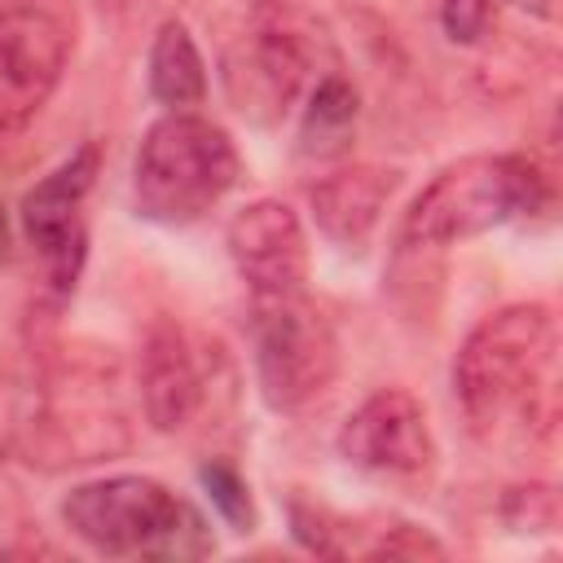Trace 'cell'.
Here are the masks:
<instances>
[{
    "label": "cell",
    "instance_id": "44dd1931",
    "mask_svg": "<svg viewBox=\"0 0 563 563\" xmlns=\"http://www.w3.org/2000/svg\"><path fill=\"white\" fill-rule=\"evenodd\" d=\"M35 554H57V550L40 541H0V559H35Z\"/></svg>",
    "mask_w": 563,
    "mask_h": 563
},
{
    "label": "cell",
    "instance_id": "7402d4cb",
    "mask_svg": "<svg viewBox=\"0 0 563 563\" xmlns=\"http://www.w3.org/2000/svg\"><path fill=\"white\" fill-rule=\"evenodd\" d=\"M4 242H9V229H4V207H0V264H4Z\"/></svg>",
    "mask_w": 563,
    "mask_h": 563
},
{
    "label": "cell",
    "instance_id": "3957f363",
    "mask_svg": "<svg viewBox=\"0 0 563 563\" xmlns=\"http://www.w3.org/2000/svg\"><path fill=\"white\" fill-rule=\"evenodd\" d=\"M550 207V172L532 154H466L435 172L400 220V246L444 251Z\"/></svg>",
    "mask_w": 563,
    "mask_h": 563
},
{
    "label": "cell",
    "instance_id": "e0dca14e",
    "mask_svg": "<svg viewBox=\"0 0 563 563\" xmlns=\"http://www.w3.org/2000/svg\"><path fill=\"white\" fill-rule=\"evenodd\" d=\"M198 479H202L211 506H216L238 532H246V528L255 523L251 488H246V479L238 475V466H229V462H202V466H198Z\"/></svg>",
    "mask_w": 563,
    "mask_h": 563
},
{
    "label": "cell",
    "instance_id": "52a82bcc",
    "mask_svg": "<svg viewBox=\"0 0 563 563\" xmlns=\"http://www.w3.org/2000/svg\"><path fill=\"white\" fill-rule=\"evenodd\" d=\"M251 343L260 396L277 413L308 409L330 391L339 374V334L303 290L282 299H255Z\"/></svg>",
    "mask_w": 563,
    "mask_h": 563
},
{
    "label": "cell",
    "instance_id": "6da1fadb",
    "mask_svg": "<svg viewBox=\"0 0 563 563\" xmlns=\"http://www.w3.org/2000/svg\"><path fill=\"white\" fill-rule=\"evenodd\" d=\"M114 361L62 352L22 383H0V453L35 471L110 462L132 449V422L114 396Z\"/></svg>",
    "mask_w": 563,
    "mask_h": 563
},
{
    "label": "cell",
    "instance_id": "7a4b0ae2",
    "mask_svg": "<svg viewBox=\"0 0 563 563\" xmlns=\"http://www.w3.org/2000/svg\"><path fill=\"white\" fill-rule=\"evenodd\" d=\"M453 391L479 435H545L559 413L554 312L519 299L479 317L453 356Z\"/></svg>",
    "mask_w": 563,
    "mask_h": 563
},
{
    "label": "cell",
    "instance_id": "5b68a950",
    "mask_svg": "<svg viewBox=\"0 0 563 563\" xmlns=\"http://www.w3.org/2000/svg\"><path fill=\"white\" fill-rule=\"evenodd\" d=\"M242 176V154L233 136L202 119L198 110H167L141 136L132 163L136 216L180 229L202 220Z\"/></svg>",
    "mask_w": 563,
    "mask_h": 563
},
{
    "label": "cell",
    "instance_id": "5bb4252c",
    "mask_svg": "<svg viewBox=\"0 0 563 563\" xmlns=\"http://www.w3.org/2000/svg\"><path fill=\"white\" fill-rule=\"evenodd\" d=\"M356 123H361V92L352 79H343L339 70H325L312 79L308 88V106L299 119V154L303 158H347L352 141H356Z\"/></svg>",
    "mask_w": 563,
    "mask_h": 563
},
{
    "label": "cell",
    "instance_id": "2e32d148",
    "mask_svg": "<svg viewBox=\"0 0 563 563\" xmlns=\"http://www.w3.org/2000/svg\"><path fill=\"white\" fill-rule=\"evenodd\" d=\"M290 532L295 541L308 550V554H321V559H352L356 554V541H352V523L325 506H312L303 497L290 501Z\"/></svg>",
    "mask_w": 563,
    "mask_h": 563
},
{
    "label": "cell",
    "instance_id": "ac0fdd59",
    "mask_svg": "<svg viewBox=\"0 0 563 563\" xmlns=\"http://www.w3.org/2000/svg\"><path fill=\"white\" fill-rule=\"evenodd\" d=\"M501 515L519 532H554L559 528V493L550 484H519L506 493Z\"/></svg>",
    "mask_w": 563,
    "mask_h": 563
},
{
    "label": "cell",
    "instance_id": "30bf717a",
    "mask_svg": "<svg viewBox=\"0 0 563 563\" xmlns=\"http://www.w3.org/2000/svg\"><path fill=\"white\" fill-rule=\"evenodd\" d=\"M339 457L383 479H422L435 471L440 444L427 405L409 387H378L339 427Z\"/></svg>",
    "mask_w": 563,
    "mask_h": 563
},
{
    "label": "cell",
    "instance_id": "ffe728a7",
    "mask_svg": "<svg viewBox=\"0 0 563 563\" xmlns=\"http://www.w3.org/2000/svg\"><path fill=\"white\" fill-rule=\"evenodd\" d=\"M365 559H444V545L418 528V523H383L374 528V541L361 545Z\"/></svg>",
    "mask_w": 563,
    "mask_h": 563
},
{
    "label": "cell",
    "instance_id": "277c9868",
    "mask_svg": "<svg viewBox=\"0 0 563 563\" xmlns=\"http://www.w3.org/2000/svg\"><path fill=\"white\" fill-rule=\"evenodd\" d=\"M57 515L75 541L106 559H202L216 550L202 510L150 475L75 484Z\"/></svg>",
    "mask_w": 563,
    "mask_h": 563
},
{
    "label": "cell",
    "instance_id": "9a60e30c",
    "mask_svg": "<svg viewBox=\"0 0 563 563\" xmlns=\"http://www.w3.org/2000/svg\"><path fill=\"white\" fill-rule=\"evenodd\" d=\"M150 97L167 110H194L207 97V62L180 18H163L150 40Z\"/></svg>",
    "mask_w": 563,
    "mask_h": 563
},
{
    "label": "cell",
    "instance_id": "8fae6325",
    "mask_svg": "<svg viewBox=\"0 0 563 563\" xmlns=\"http://www.w3.org/2000/svg\"><path fill=\"white\" fill-rule=\"evenodd\" d=\"M224 246L251 299L299 295L308 282V233L299 211L282 198H255L238 207L224 229Z\"/></svg>",
    "mask_w": 563,
    "mask_h": 563
},
{
    "label": "cell",
    "instance_id": "ba28073f",
    "mask_svg": "<svg viewBox=\"0 0 563 563\" xmlns=\"http://www.w3.org/2000/svg\"><path fill=\"white\" fill-rule=\"evenodd\" d=\"M97 172H101V145L84 141L53 172H44L18 207L22 233H26L31 251L40 255V268H44L53 299H66L84 273V260H88L84 202L97 185Z\"/></svg>",
    "mask_w": 563,
    "mask_h": 563
},
{
    "label": "cell",
    "instance_id": "7c38bea8",
    "mask_svg": "<svg viewBox=\"0 0 563 563\" xmlns=\"http://www.w3.org/2000/svg\"><path fill=\"white\" fill-rule=\"evenodd\" d=\"M136 383H141V413L163 435L185 431L207 409V369L198 361V347L172 317H158L145 330Z\"/></svg>",
    "mask_w": 563,
    "mask_h": 563
},
{
    "label": "cell",
    "instance_id": "8992f818",
    "mask_svg": "<svg viewBox=\"0 0 563 563\" xmlns=\"http://www.w3.org/2000/svg\"><path fill=\"white\" fill-rule=\"evenodd\" d=\"M325 31L299 0H255L224 44V92L242 119L277 123L321 70Z\"/></svg>",
    "mask_w": 563,
    "mask_h": 563
},
{
    "label": "cell",
    "instance_id": "4fadbf2b",
    "mask_svg": "<svg viewBox=\"0 0 563 563\" xmlns=\"http://www.w3.org/2000/svg\"><path fill=\"white\" fill-rule=\"evenodd\" d=\"M396 185H400V172L396 167H383V163H343L330 176H321L317 185H308V207H312L317 229L334 246L361 251L374 238V229H378V220H383Z\"/></svg>",
    "mask_w": 563,
    "mask_h": 563
},
{
    "label": "cell",
    "instance_id": "d6986e66",
    "mask_svg": "<svg viewBox=\"0 0 563 563\" xmlns=\"http://www.w3.org/2000/svg\"><path fill=\"white\" fill-rule=\"evenodd\" d=\"M510 0H440V26L453 44H479L493 35Z\"/></svg>",
    "mask_w": 563,
    "mask_h": 563
},
{
    "label": "cell",
    "instance_id": "9c48e42d",
    "mask_svg": "<svg viewBox=\"0 0 563 563\" xmlns=\"http://www.w3.org/2000/svg\"><path fill=\"white\" fill-rule=\"evenodd\" d=\"M75 35L66 18L44 0L0 4V141L26 132L53 101Z\"/></svg>",
    "mask_w": 563,
    "mask_h": 563
}]
</instances>
